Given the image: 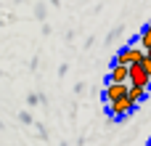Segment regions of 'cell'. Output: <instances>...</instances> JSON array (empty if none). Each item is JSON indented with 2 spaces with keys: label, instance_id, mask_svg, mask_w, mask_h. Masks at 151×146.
I'll return each mask as SVG.
<instances>
[{
  "label": "cell",
  "instance_id": "277c9868",
  "mask_svg": "<svg viewBox=\"0 0 151 146\" xmlns=\"http://www.w3.org/2000/svg\"><path fill=\"white\" fill-rule=\"evenodd\" d=\"M109 82H127V64H111Z\"/></svg>",
  "mask_w": 151,
  "mask_h": 146
},
{
  "label": "cell",
  "instance_id": "6da1fadb",
  "mask_svg": "<svg viewBox=\"0 0 151 146\" xmlns=\"http://www.w3.org/2000/svg\"><path fill=\"white\" fill-rule=\"evenodd\" d=\"M106 109H109V114L114 117V120H122V117H127L130 112H135L138 106L127 98V96H122V98H114V101H109L106 104Z\"/></svg>",
  "mask_w": 151,
  "mask_h": 146
},
{
  "label": "cell",
  "instance_id": "30bf717a",
  "mask_svg": "<svg viewBox=\"0 0 151 146\" xmlns=\"http://www.w3.org/2000/svg\"><path fill=\"white\" fill-rule=\"evenodd\" d=\"M146 146H151V138H149V144H146Z\"/></svg>",
  "mask_w": 151,
  "mask_h": 146
},
{
  "label": "cell",
  "instance_id": "5b68a950",
  "mask_svg": "<svg viewBox=\"0 0 151 146\" xmlns=\"http://www.w3.org/2000/svg\"><path fill=\"white\" fill-rule=\"evenodd\" d=\"M125 53H127V64H141L146 56V51L141 45H130V48H125Z\"/></svg>",
  "mask_w": 151,
  "mask_h": 146
},
{
  "label": "cell",
  "instance_id": "52a82bcc",
  "mask_svg": "<svg viewBox=\"0 0 151 146\" xmlns=\"http://www.w3.org/2000/svg\"><path fill=\"white\" fill-rule=\"evenodd\" d=\"M149 45H151V24L141 32V48H149Z\"/></svg>",
  "mask_w": 151,
  "mask_h": 146
},
{
  "label": "cell",
  "instance_id": "ba28073f",
  "mask_svg": "<svg viewBox=\"0 0 151 146\" xmlns=\"http://www.w3.org/2000/svg\"><path fill=\"white\" fill-rule=\"evenodd\" d=\"M141 66L146 69V74L151 77V56H143V61H141Z\"/></svg>",
  "mask_w": 151,
  "mask_h": 146
},
{
  "label": "cell",
  "instance_id": "7a4b0ae2",
  "mask_svg": "<svg viewBox=\"0 0 151 146\" xmlns=\"http://www.w3.org/2000/svg\"><path fill=\"white\" fill-rule=\"evenodd\" d=\"M127 82L130 85H138V88H151V77L146 74V69L141 64H127Z\"/></svg>",
  "mask_w": 151,
  "mask_h": 146
},
{
  "label": "cell",
  "instance_id": "3957f363",
  "mask_svg": "<svg viewBox=\"0 0 151 146\" xmlns=\"http://www.w3.org/2000/svg\"><path fill=\"white\" fill-rule=\"evenodd\" d=\"M127 85H130V82H109L106 90H104V101L109 104V101H114V98L127 96Z\"/></svg>",
  "mask_w": 151,
  "mask_h": 146
},
{
  "label": "cell",
  "instance_id": "9c48e42d",
  "mask_svg": "<svg viewBox=\"0 0 151 146\" xmlns=\"http://www.w3.org/2000/svg\"><path fill=\"white\" fill-rule=\"evenodd\" d=\"M143 51H146V56H151V45H149V48H143Z\"/></svg>",
  "mask_w": 151,
  "mask_h": 146
},
{
  "label": "cell",
  "instance_id": "8992f818",
  "mask_svg": "<svg viewBox=\"0 0 151 146\" xmlns=\"http://www.w3.org/2000/svg\"><path fill=\"white\" fill-rule=\"evenodd\" d=\"M146 93H149L146 88H138V85H127V98H130V101H133L135 106H138V104H141V101L146 98Z\"/></svg>",
  "mask_w": 151,
  "mask_h": 146
}]
</instances>
